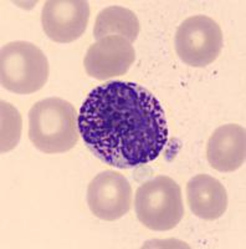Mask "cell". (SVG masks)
Returning <instances> with one entry per match:
<instances>
[{
  "instance_id": "obj_1",
  "label": "cell",
  "mask_w": 246,
  "mask_h": 249,
  "mask_svg": "<svg viewBox=\"0 0 246 249\" xmlns=\"http://www.w3.org/2000/svg\"><path fill=\"white\" fill-rule=\"evenodd\" d=\"M165 112L149 90L136 82L95 88L79 112V132L101 161L119 170L147 164L168 142Z\"/></svg>"
},
{
  "instance_id": "obj_2",
  "label": "cell",
  "mask_w": 246,
  "mask_h": 249,
  "mask_svg": "<svg viewBox=\"0 0 246 249\" xmlns=\"http://www.w3.org/2000/svg\"><path fill=\"white\" fill-rule=\"evenodd\" d=\"M79 135V115L66 100L48 97L30 108L29 139L41 152H67L77 144Z\"/></svg>"
},
{
  "instance_id": "obj_3",
  "label": "cell",
  "mask_w": 246,
  "mask_h": 249,
  "mask_svg": "<svg viewBox=\"0 0 246 249\" xmlns=\"http://www.w3.org/2000/svg\"><path fill=\"white\" fill-rule=\"evenodd\" d=\"M134 210L138 221L148 230H173L184 215L180 187L168 176H157L138 187Z\"/></svg>"
},
{
  "instance_id": "obj_4",
  "label": "cell",
  "mask_w": 246,
  "mask_h": 249,
  "mask_svg": "<svg viewBox=\"0 0 246 249\" xmlns=\"http://www.w3.org/2000/svg\"><path fill=\"white\" fill-rule=\"evenodd\" d=\"M49 77V61L41 49L28 41H13L1 48L0 80L6 90L29 95L43 89Z\"/></svg>"
},
{
  "instance_id": "obj_5",
  "label": "cell",
  "mask_w": 246,
  "mask_h": 249,
  "mask_svg": "<svg viewBox=\"0 0 246 249\" xmlns=\"http://www.w3.org/2000/svg\"><path fill=\"white\" fill-rule=\"evenodd\" d=\"M174 44L181 61L193 68H204L220 55L223 31L212 18L194 15L179 25Z\"/></svg>"
},
{
  "instance_id": "obj_6",
  "label": "cell",
  "mask_w": 246,
  "mask_h": 249,
  "mask_svg": "<svg viewBox=\"0 0 246 249\" xmlns=\"http://www.w3.org/2000/svg\"><path fill=\"white\" fill-rule=\"evenodd\" d=\"M87 204L95 217L102 221H116L130 212L132 187L121 173L103 171L88 184Z\"/></svg>"
},
{
  "instance_id": "obj_7",
  "label": "cell",
  "mask_w": 246,
  "mask_h": 249,
  "mask_svg": "<svg viewBox=\"0 0 246 249\" xmlns=\"http://www.w3.org/2000/svg\"><path fill=\"white\" fill-rule=\"evenodd\" d=\"M90 20V5L85 0H49L44 4L41 24L49 39L68 44L81 37Z\"/></svg>"
},
{
  "instance_id": "obj_8",
  "label": "cell",
  "mask_w": 246,
  "mask_h": 249,
  "mask_svg": "<svg viewBox=\"0 0 246 249\" xmlns=\"http://www.w3.org/2000/svg\"><path fill=\"white\" fill-rule=\"evenodd\" d=\"M136 60L132 44L118 35L102 37L88 48L83 65L88 76L105 81L125 75Z\"/></svg>"
},
{
  "instance_id": "obj_9",
  "label": "cell",
  "mask_w": 246,
  "mask_h": 249,
  "mask_svg": "<svg viewBox=\"0 0 246 249\" xmlns=\"http://www.w3.org/2000/svg\"><path fill=\"white\" fill-rule=\"evenodd\" d=\"M207 159L219 172H232L240 168L246 159L245 128L236 124L216 128L208 141Z\"/></svg>"
},
{
  "instance_id": "obj_10",
  "label": "cell",
  "mask_w": 246,
  "mask_h": 249,
  "mask_svg": "<svg viewBox=\"0 0 246 249\" xmlns=\"http://www.w3.org/2000/svg\"><path fill=\"white\" fill-rule=\"evenodd\" d=\"M190 211L205 221L220 218L228 208V193L220 181L209 175L194 176L187 184Z\"/></svg>"
},
{
  "instance_id": "obj_11",
  "label": "cell",
  "mask_w": 246,
  "mask_h": 249,
  "mask_svg": "<svg viewBox=\"0 0 246 249\" xmlns=\"http://www.w3.org/2000/svg\"><path fill=\"white\" fill-rule=\"evenodd\" d=\"M141 31L137 15L123 6H108L98 13L95 21L94 36L96 40L102 37L118 35L125 37L131 44L136 41Z\"/></svg>"
},
{
  "instance_id": "obj_12",
  "label": "cell",
  "mask_w": 246,
  "mask_h": 249,
  "mask_svg": "<svg viewBox=\"0 0 246 249\" xmlns=\"http://www.w3.org/2000/svg\"><path fill=\"white\" fill-rule=\"evenodd\" d=\"M21 135V116L8 102L1 101V152L16 147Z\"/></svg>"
}]
</instances>
